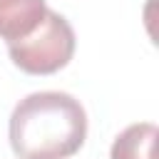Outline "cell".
I'll return each mask as SVG.
<instances>
[{"mask_svg": "<svg viewBox=\"0 0 159 159\" xmlns=\"http://www.w3.org/2000/svg\"><path fill=\"white\" fill-rule=\"evenodd\" d=\"M10 60L27 75H52L75 55V30L55 10L47 7L40 25L22 40L7 45Z\"/></svg>", "mask_w": 159, "mask_h": 159, "instance_id": "obj_2", "label": "cell"}, {"mask_svg": "<svg viewBox=\"0 0 159 159\" xmlns=\"http://www.w3.org/2000/svg\"><path fill=\"white\" fill-rule=\"evenodd\" d=\"M45 0H0V40L7 45L27 37L45 17Z\"/></svg>", "mask_w": 159, "mask_h": 159, "instance_id": "obj_3", "label": "cell"}, {"mask_svg": "<svg viewBox=\"0 0 159 159\" xmlns=\"http://www.w3.org/2000/svg\"><path fill=\"white\" fill-rule=\"evenodd\" d=\"M7 132L17 159H67L87 139V114L67 92H32L15 104Z\"/></svg>", "mask_w": 159, "mask_h": 159, "instance_id": "obj_1", "label": "cell"}, {"mask_svg": "<svg viewBox=\"0 0 159 159\" xmlns=\"http://www.w3.org/2000/svg\"><path fill=\"white\" fill-rule=\"evenodd\" d=\"M154 144L157 127L152 122H137L114 137L109 159H154Z\"/></svg>", "mask_w": 159, "mask_h": 159, "instance_id": "obj_4", "label": "cell"}]
</instances>
